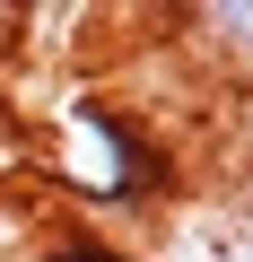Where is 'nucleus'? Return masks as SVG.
I'll list each match as a JSON object with an SVG mask.
<instances>
[{
  "instance_id": "nucleus-1",
  "label": "nucleus",
  "mask_w": 253,
  "mask_h": 262,
  "mask_svg": "<svg viewBox=\"0 0 253 262\" xmlns=\"http://www.w3.org/2000/svg\"><path fill=\"white\" fill-rule=\"evenodd\" d=\"M44 175L87 219H149V201H166V184H175V149L140 105L79 96L44 122Z\"/></svg>"
}]
</instances>
